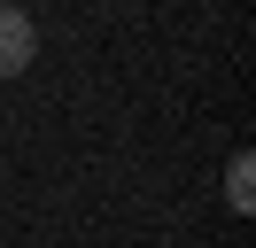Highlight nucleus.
<instances>
[{"instance_id":"nucleus-3","label":"nucleus","mask_w":256,"mask_h":248,"mask_svg":"<svg viewBox=\"0 0 256 248\" xmlns=\"http://www.w3.org/2000/svg\"><path fill=\"white\" fill-rule=\"evenodd\" d=\"M0 8H16V0H0Z\"/></svg>"},{"instance_id":"nucleus-1","label":"nucleus","mask_w":256,"mask_h":248,"mask_svg":"<svg viewBox=\"0 0 256 248\" xmlns=\"http://www.w3.org/2000/svg\"><path fill=\"white\" fill-rule=\"evenodd\" d=\"M32 54H39L32 16H24V8H0V78H24V70H32Z\"/></svg>"},{"instance_id":"nucleus-2","label":"nucleus","mask_w":256,"mask_h":248,"mask_svg":"<svg viewBox=\"0 0 256 248\" xmlns=\"http://www.w3.org/2000/svg\"><path fill=\"white\" fill-rule=\"evenodd\" d=\"M256 163H248V155H233V170H225V202H233V210H248V202H256Z\"/></svg>"}]
</instances>
